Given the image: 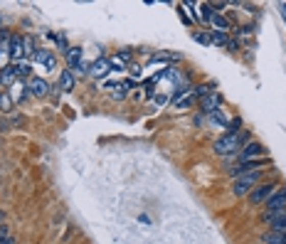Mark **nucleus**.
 <instances>
[{
    "mask_svg": "<svg viewBox=\"0 0 286 244\" xmlns=\"http://www.w3.org/2000/svg\"><path fill=\"white\" fill-rule=\"evenodd\" d=\"M247 143H249V133L240 131V133H225L222 138L214 141L212 148L217 156H232V153H240Z\"/></svg>",
    "mask_w": 286,
    "mask_h": 244,
    "instance_id": "obj_1",
    "label": "nucleus"
},
{
    "mask_svg": "<svg viewBox=\"0 0 286 244\" xmlns=\"http://www.w3.org/2000/svg\"><path fill=\"white\" fill-rule=\"evenodd\" d=\"M259 178H261V173H247V175H240V178H234V183H232V195H237V198H244V195H249L254 187L259 185Z\"/></svg>",
    "mask_w": 286,
    "mask_h": 244,
    "instance_id": "obj_2",
    "label": "nucleus"
},
{
    "mask_svg": "<svg viewBox=\"0 0 286 244\" xmlns=\"http://www.w3.org/2000/svg\"><path fill=\"white\" fill-rule=\"evenodd\" d=\"M286 212V187L276 190L269 200L264 202V219H272V217Z\"/></svg>",
    "mask_w": 286,
    "mask_h": 244,
    "instance_id": "obj_3",
    "label": "nucleus"
},
{
    "mask_svg": "<svg viewBox=\"0 0 286 244\" xmlns=\"http://www.w3.org/2000/svg\"><path fill=\"white\" fill-rule=\"evenodd\" d=\"M276 190H279V183H274V180H272V183H261V185L254 187V190H252L247 198H249V202L257 207V205H264V202L269 200Z\"/></svg>",
    "mask_w": 286,
    "mask_h": 244,
    "instance_id": "obj_4",
    "label": "nucleus"
},
{
    "mask_svg": "<svg viewBox=\"0 0 286 244\" xmlns=\"http://www.w3.org/2000/svg\"><path fill=\"white\" fill-rule=\"evenodd\" d=\"M267 163H269V160H264V158L242 160V163H237V165L229 168V175H232V178H240V175H247V173H257V170H261Z\"/></svg>",
    "mask_w": 286,
    "mask_h": 244,
    "instance_id": "obj_5",
    "label": "nucleus"
},
{
    "mask_svg": "<svg viewBox=\"0 0 286 244\" xmlns=\"http://www.w3.org/2000/svg\"><path fill=\"white\" fill-rule=\"evenodd\" d=\"M264 153H267V148H264V145H261V143H257V141H249V143H247V145L242 148V151L237 153V158H240V163H242V160H254V158H261Z\"/></svg>",
    "mask_w": 286,
    "mask_h": 244,
    "instance_id": "obj_6",
    "label": "nucleus"
},
{
    "mask_svg": "<svg viewBox=\"0 0 286 244\" xmlns=\"http://www.w3.org/2000/svg\"><path fill=\"white\" fill-rule=\"evenodd\" d=\"M220 106H222V96L217 94V91H212V94H207L205 99H200V109L202 114H214V111H220Z\"/></svg>",
    "mask_w": 286,
    "mask_h": 244,
    "instance_id": "obj_7",
    "label": "nucleus"
},
{
    "mask_svg": "<svg viewBox=\"0 0 286 244\" xmlns=\"http://www.w3.org/2000/svg\"><path fill=\"white\" fill-rule=\"evenodd\" d=\"M28 89H30V94H32V96H47V91H50V84H47L44 79H40V77H30Z\"/></svg>",
    "mask_w": 286,
    "mask_h": 244,
    "instance_id": "obj_8",
    "label": "nucleus"
},
{
    "mask_svg": "<svg viewBox=\"0 0 286 244\" xmlns=\"http://www.w3.org/2000/svg\"><path fill=\"white\" fill-rule=\"evenodd\" d=\"M109 72H111V62L104 59V57H99L94 64H89V74H91V77H106Z\"/></svg>",
    "mask_w": 286,
    "mask_h": 244,
    "instance_id": "obj_9",
    "label": "nucleus"
},
{
    "mask_svg": "<svg viewBox=\"0 0 286 244\" xmlns=\"http://www.w3.org/2000/svg\"><path fill=\"white\" fill-rule=\"evenodd\" d=\"M10 57H13L15 62L25 57V37H20V35H13V40H10Z\"/></svg>",
    "mask_w": 286,
    "mask_h": 244,
    "instance_id": "obj_10",
    "label": "nucleus"
},
{
    "mask_svg": "<svg viewBox=\"0 0 286 244\" xmlns=\"http://www.w3.org/2000/svg\"><path fill=\"white\" fill-rule=\"evenodd\" d=\"M35 59L40 64H47V69H55L57 67V59H55V55L50 50H35Z\"/></svg>",
    "mask_w": 286,
    "mask_h": 244,
    "instance_id": "obj_11",
    "label": "nucleus"
},
{
    "mask_svg": "<svg viewBox=\"0 0 286 244\" xmlns=\"http://www.w3.org/2000/svg\"><path fill=\"white\" fill-rule=\"evenodd\" d=\"M267 222H269V232H274V234H284L286 232V212L272 217V219H267Z\"/></svg>",
    "mask_w": 286,
    "mask_h": 244,
    "instance_id": "obj_12",
    "label": "nucleus"
},
{
    "mask_svg": "<svg viewBox=\"0 0 286 244\" xmlns=\"http://www.w3.org/2000/svg\"><path fill=\"white\" fill-rule=\"evenodd\" d=\"M17 82V74H15V64H8L5 69H0V86H13Z\"/></svg>",
    "mask_w": 286,
    "mask_h": 244,
    "instance_id": "obj_13",
    "label": "nucleus"
},
{
    "mask_svg": "<svg viewBox=\"0 0 286 244\" xmlns=\"http://www.w3.org/2000/svg\"><path fill=\"white\" fill-rule=\"evenodd\" d=\"M82 55H84V50H82V47H69V50H67V64H69L72 69H74V67H77V64H79V62H82Z\"/></svg>",
    "mask_w": 286,
    "mask_h": 244,
    "instance_id": "obj_14",
    "label": "nucleus"
},
{
    "mask_svg": "<svg viewBox=\"0 0 286 244\" xmlns=\"http://www.w3.org/2000/svg\"><path fill=\"white\" fill-rule=\"evenodd\" d=\"M59 89L62 91H72L74 89V74H72V69H64V72L59 74Z\"/></svg>",
    "mask_w": 286,
    "mask_h": 244,
    "instance_id": "obj_15",
    "label": "nucleus"
},
{
    "mask_svg": "<svg viewBox=\"0 0 286 244\" xmlns=\"http://www.w3.org/2000/svg\"><path fill=\"white\" fill-rule=\"evenodd\" d=\"M210 22H212L214 32H227V30H229L227 17H225V15H220V13H214V15H212V20H210Z\"/></svg>",
    "mask_w": 286,
    "mask_h": 244,
    "instance_id": "obj_16",
    "label": "nucleus"
},
{
    "mask_svg": "<svg viewBox=\"0 0 286 244\" xmlns=\"http://www.w3.org/2000/svg\"><path fill=\"white\" fill-rule=\"evenodd\" d=\"M210 124H212V126H217V129H225V126L229 124V118H227V114H225V111L220 109V111L210 114Z\"/></svg>",
    "mask_w": 286,
    "mask_h": 244,
    "instance_id": "obj_17",
    "label": "nucleus"
},
{
    "mask_svg": "<svg viewBox=\"0 0 286 244\" xmlns=\"http://www.w3.org/2000/svg\"><path fill=\"white\" fill-rule=\"evenodd\" d=\"M109 62H111V67H126L131 62V52H118V55H114Z\"/></svg>",
    "mask_w": 286,
    "mask_h": 244,
    "instance_id": "obj_18",
    "label": "nucleus"
},
{
    "mask_svg": "<svg viewBox=\"0 0 286 244\" xmlns=\"http://www.w3.org/2000/svg\"><path fill=\"white\" fill-rule=\"evenodd\" d=\"M200 8V22H210L214 15V8L210 5V3H202V5H198Z\"/></svg>",
    "mask_w": 286,
    "mask_h": 244,
    "instance_id": "obj_19",
    "label": "nucleus"
},
{
    "mask_svg": "<svg viewBox=\"0 0 286 244\" xmlns=\"http://www.w3.org/2000/svg\"><path fill=\"white\" fill-rule=\"evenodd\" d=\"M240 131H242V118L240 116L229 118V124L225 126V133H240Z\"/></svg>",
    "mask_w": 286,
    "mask_h": 244,
    "instance_id": "obj_20",
    "label": "nucleus"
},
{
    "mask_svg": "<svg viewBox=\"0 0 286 244\" xmlns=\"http://www.w3.org/2000/svg\"><path fill=\"white\" fill-rule=\"evenodd\" d=\"M15 74H17V79L30 77V62H17V64H15Z\"/></svg>",
    "mask_w": 286,
    "mask_h": 244,
    "instance_id": "obj_21",
    "label": "nucleus"
},
{
    "mask_svg": "<svg viewBox=\"0 0 286 244\" xmlns=\"http://www.w3.org/2000/svg\"><path fill=\"white\" fill-rule=\"evenodd\" d=\"M212 91H214V84H200V86H195V89H193V94H198L200 99H205V96H207V94H212Z\"/></svg>",
    "mask_w": 286,
    "mask_h": 244,
    "instance_id": "obj_22",
    "label": "nucleus"
},
{
    "mask_svg": "<svg viewBox=\"0 0 286 244\" xmlns=\"http://www.w3.org/2000/svg\"><path fill=\"white\" fill-rule=\"evenodd\" d=\"M210 40H212L214 44H220V47H225V44L229 42L227 32H214V30H212V35H210Z\"/></svg>",
    "mask_w": 286,
    "mask_h": 244,
    "instance_id": "obj_23",
    "label": "nucleus"
},
{
    "mask_svg": "<svg viewBox=\"0 0 286 244\" xmlns=\"http://www.w3.org/2000/svg\"><path fill=\"white\" fill-rule=\"evenodd\" d=\"M114 89H121V91H114V99H124V96L129 94L131 82H121V84H114Z\"/></svg>",
    "mask_w": 286,
    "mask_h": 244,
    "instance_id": "obj_24",
    "label": "nucleus"
},
{
    "mask_svg": "<svg viewBox=\"0 0 286 244\" xmlns=\"http://www.w3.org/2000/svg\"><path fill=\"white\" fill-rule=\"evenodd\" d=\"M0 109H3V111H10V109H13V99H10L8 94H3V91H0Z\"/></svg>",
    "mask_w": 286,
    "mask_h": 244,
    "instance_id": "obj_25",
    "label": "nucleus"
},
{
    "mask_svg": "<svg viewBox=\"0 0 286 244\" xmlns=\"http://www.w3.org/2000/svg\"><path fill=\"white\" fill-rule=\"evenodd\" d=\"M193 37H195L198 42H202V44H210V42H212V40H210V35H202V32H195Z\"/></svg>",
    "mask_w": 286,
    "mask_h": 244,
    "instance_id": "obj_26",
    "label": "nucleus"
},
{
    "mask_svg": "<svg viewBox=\"0 0 286 244\" xmlns=\"http://www.w3.org/2000/svg\"><path fill=\"white\" fill-rule=\"evenodd\" d=\"M74 69H77V72L79 74H89V62H84V59H82V62H79V64H77V67H74Z\"/></svg>",
    "mask_w": 286,
    "mask_h": 244,
    "instance_id": "obj_27",
    "label": "nucleus"
},
{
    "mask_svg": "<svg viewBox=\"0 0 286 244\" xmlns=\"http://www.w3.org/2000/svg\"><path fill=\"white\" fill-rule=\"evenodd\" d=\"M156 104H160V106H163V104H168V94H158V96H156Z\"/></svg>",
    "mask_w": 286,
    "mask_h": 244,
    "instance_id": "obj_28",
    "label": "nucleus"
},
{
    "mask_svg": "<svg viewBox=\"0 0 286 244\" xmlns=\"http://www.w3.org/2000/svg\"><path fill=\"white\" fill-rule=\"evenodd\" d=\"M227 47L232 50V52H234V50H237V40H229V42H227Z\"/></svg>",
    "mask_w": 286,
    "mask_h": 244,
    "instance_id": "obj_29",
    "label": "nucleus"
}]
</instances>
